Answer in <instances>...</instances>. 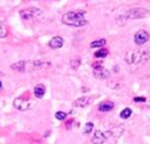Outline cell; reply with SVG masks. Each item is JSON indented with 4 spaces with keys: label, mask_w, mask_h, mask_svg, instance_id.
<instances>
[{
    "label": "cell",
    "mask_w": 150,
    "mask_h": 144,
    "mask_svg": "<svg viewBox=\"0 0 150 144\" xmlns=\"http://www.w3.org/2000/svg\"><path fill=\"white\" fill-rule=\"evenodd\" d=\"M13 106H15L16 110H20V111H26L33 106V103L28 99H24V98H16L13 101Z\"/></svg>",
    "instance_id": "obj_8"
},
{
    "label": "cell",
    "mask_w": 150,
    "mask_h": 144,
    "mask_svg": "<svg viewBox=\"0 0 150 144\" xmlns=\"http://www.w3.org/2000/svg\"><path fill=\"white\" fill-rule=\"evenodd\" d=\"M133 101H134V102L136 103H145L146 102V98L145 97H134V98H133Z\"/></svg>",
    "instance_id": "obj_23"
},
{
    "label": "cell",
    "mask_w": 150,
    "mask_h": 144,
    "mask_svg": "<svg viewBox=\"0 0 150 144\" xmlns=\"http://www.w3.org/2000/svg\"><path fill=\"white\" fill-rule=\"evenodd\" d=\"M55 118H57V120H66L67 114L63 113V111H57V113H55Z\"/></svg>",
    "instance_id": "obj_21"
},
{
    "label": "cell",
    "mask_w": 150,
    "mask_h": 144,
    "mask_svg": "<svg viewBox=\"0 0 150 144\" xmlns=\"http://www.w3.org/2000/svg\"><path fill=\"white\" fill-rule=\"evenodd\" d=\"M49 46L52 49H59V48L63 46V38L61 36H54L49 41Z\"/></svg>",
    "instance_id": "obj_13"
},
{
    "label": "cell",
    "mask_w": 150,
    "mask_h": 144,
    "mask_svg": "<svg viewBox=\"0 0 150 144\" xmlns=\"http://www.w3.org/2000/svg\"><path fill=\"white\" fill-rule=\"evenodd\" d=\"M42 15H44V12L40 8H36V7L24 8V9L20 11V17L24 21H32V20H36V19H41Z\"/></svg>",
    "instance_id": "obj_3"
},
{
    "label": "cell",
    "mask_w": 150,
    "mask_h": 144,
    "mask_svg": "<svg viewBox=\"0 0 150 144\" xmlns=\"http://www.w3.org/2000/svg\"><path fill=\"white\" fill-rule=\"evenodd\" d=\"M148 15V11L145 8H132L125 13V19H141Z\"/></svg>",
    "instance_id": "obj_7"
},
{
    "label": "cell",
    "mask_w": 150,
    "mask_h": 144,
    "mask_svg": "<svg viewBox=\"0 0 150 144\" xmlns=\"http://www.w3.org/2000/svg\"><path fill=\"white\" fill-rule=\"evenodd\" d=\"M107 44V41L104 38H100V40H95V41L91 42L90 46L91 48H99V49H101V48H104V45Z\"/></svg>",
    "instance_id": "obj_17"
},
{
    "label": "cell",
    "mask_w": 150,
    "mask_h": 144,
    "mask_svg": "<svg viewBox=\"0 0 150 144\" xmlns=\"http://www.w3.org/2000/svg\"><path fill=\"white\" fill-rule=\"evenodd\" d=\"M91 142H92V144H104V142H105V134L103 131H100V130H98V131H95Z\"/></svg>",
    "instance_id": "obj_12"
},
{
    "label": "cell",
    "mask_w": 150,
    "mask_h": 144,
    "mask_svg": "<svg viewBox=\"0 0 150 144\" xmlns=\"http://www.w3.org/2000/svg\"><path fill=\"white\" fill-rule=\"evenodd\" d=\"M8 36V28L4 25L1 20H0V38H4V37Z\"/></svg>",
    "instance_id": "obj_19"
},
{
    "label": "cell",
    "mask_w": 150,
    "mask_h": 144,
    "mask_svg": "<svg viewBox=\"0 0 150 144\" xmlns=\"http://www.w3.org/2000/svg\"><path fill=\"white\" fill-rule=\"evenodd\" d=\"M140 58H141V52L140 50H129L125 56V61L129 65H140Z\"/></svg>",
    "instance_id": "obj_6"
},
{
    "label": "cell",
    "mask_w": 150,
    "mask_h": 144,
    "mask_svg": "<svg viewBox=\"0 0 150 144\" xmlns=\"http://www.w3.org/2000/svg\"><path fill=\"white\" fill-rule=\"evenodd\" d=\"M130 115H132V108H129V107H125L120 113V118L121 119H128V118H130Z\"/></svg>",
    "instance_id": "obj_18"
},
{
    "label": "cell",
    "mask_w": 150,
    "mask_h": 144,
    "mask_svg": "<svg viewBox=\"0 0 150 144\" xmlns=\"http://www.w3.org/2000/svg\"><path fill=\"white\" fill-rule=\"evenodd\" d=\"M0 89H1V82H0Z\"/></svg>",
    "instance_id": "obj_24"
},
{
    "label": "cell",
    "mask_w": 150,
    "mask_h": 144,
    "mask_svg": "<svg viewBox=\"0 0 150 144\" xmlns=\"http://www.w3.org/2000/svg\"><path fill=\"white\" fill-rule=\"evenodd\" d=\"M92 130H93V123H91V122H88V123H86V126H84V134H90V132H92Z\"/></svg>",
    "instance_id": "obj_22"
},
{
    "label": "cell",
    "mask_w": 150,
    "mask_h": 144,
    "mask_svg": "<svg viewBox=\"0 0 150 144\" xmlns=\"http://www.w3.org/2000/svg\"><path fill=\"white\" fill-rule=\"evenodd\" d=\"M70 66L73 69H78L80 66V58L79 57H75V58H73V60L70 61Z\"/></svg>",
    "instance_id": "obj_20"
},
{
    "label": "cell",
    "mask_w": 150,
    "mask_h": 144,
    "mask_svg": "<svg viewBox=\"0 0 150 144\" xmlns=\"http://www.w3.org/2000/svg\"><path fill=\"white\" fill-rule=\"evenodd\" d=\"M33 93H34V97H36L37 99H41V98L45 95V93H46V87H45V85H37V86L33 89Z\"/></svg>",
    "instance_id": "obj_14"
},
{
    "label": "cell",
    "mask_w": 150,
    "mask_h": 144,
    "mask_svg": "<svg viewBox=\"0 0 150 144\" xmlns=\"http://www.w3.org/2000/svg\"><path fill=\"white\" fill-rule=\"evenodd\" d=\"M91 102H92V99H91L90 97H80L74 101L73 105H74V107H86V106H88Z\"/></svg>",
    "instance_id": "obj_11"
},
{
    "label": "cell",
    "mask_w": 150,
    "mask_h": 144,
    "mask_svg": "<svg viewBox=\"0 0 150 144\" xmlns=\"http://www.w3.org/2000/svg\"><path fill=\"white\" fill-rule=\"evenodd\" d=\"M150 60V48H148V49L142 50L141 52V58H140V63H144L146 62V61Z\"/></svg>",
    "instance_id": "obj_16"
},
{
    "label": "cell",
    "mask_w": 150,
    "mask_h": 144,
    "mask_svg": "<svg viewBox=\"0 0 150 144\" xmlns=\"http://www.w3.org/2000/svg\"><path fill=\"white\" fill-rule=\"evenodd\" d=\"M108 56V49L107 48H101V49H98L95 52V54H93V57L95 58H104V57H107Z\"/></svg>",
    "instance_id": "obj_15"
},
{
    "label": "cell",
    "mask_w": 150,
    "mask_h": 144,
    "mask_svg": "<svg viewBox=\"0 0 150 144\" xmlns=\"http://www.w3.org/2000/svg\"><path fill=\"white\" fill-rule=\"evenodd\" d=\"M50 66V62L46 61H18L11 65V69L15 71H34V70H41L44 68Z\"/></svg>",
    "instance_id": "obj_1"
},
{
    "label": "cell",
    "mask_w": 150,
    "mask_h": 144,
    "mask_svg": "<svg viewBox=\"0 0 150 144\" xmlns=\"http://www.w3.org/2000/svg\"><path fill=\"white\" fill-rule=\"evenodd\" d=\"M150 40V33L145 29H140V31L136 32L134 34V44L138 45V46H142L145 45Z\"/></svg>",
    "instance_id": "obj_4"
},
{
    "label": "cell",
    "mask_w": 150,
    "mask_h": 144,
    "mask_svg": "<svg viewBox=\"0 0 150 144\" xmlns=\"http://www.w3.org/2000/svg\"><path fill=\"white\" fill-rule=\"evenodd\" d=\"M113 107H115V103L112 101H103V102L99 103L98 110L100 113H109V111L113 110Z\"/></svg>",
    "instance_id": "obj_9"
},
{
    "label": "cell",
    "mask_w": 150,
    "mask_h": 144,
    "mask_svg": "<svg viewBox=\"0 0 150 144\" xmlns=\"http://www.w3.org/2000/svg\"><path fill=\"white\" fill-rule=\"evenodd\" d=\"M62 23L70 26H84L88 21L86 20L83 11H70L62 16Z\"/></svg>",
    "instance_id": "obj_2"
},
{
    "label": "cell",
    "mask_w": 150,
    "mask_h": 144,
    "mask_svg": "<svg viewBox=\"0 0 150 144\" xmlns=\"http://www.w3.org/2000/svg\"><path fill=\"white\" fill-rule=\"evenodd\" d=\"M122 134H124V127H119V126L113 127V128H111L105 134V142H107V140H109V142L115 143Z\"/></svg>",
    "instance_id": "obj_5"
},
{
    "label": "cell",
    "mask_w": 150,
    "mask_h": 144,
    "mask_svg": "<svg viewBox=\"0 0 150 144\" xmlns=\"http://www.w3.org/2000/svg\"><path fill=\"white\" fill-rule=\"evenodd\" d=\"M93 76L99 79H105L109 77V71L107 70L105 68H103V65H101V66H99V68L93 69Z\"/></svg>",
    "instance_id": "obj_10"
}]
</instances>
